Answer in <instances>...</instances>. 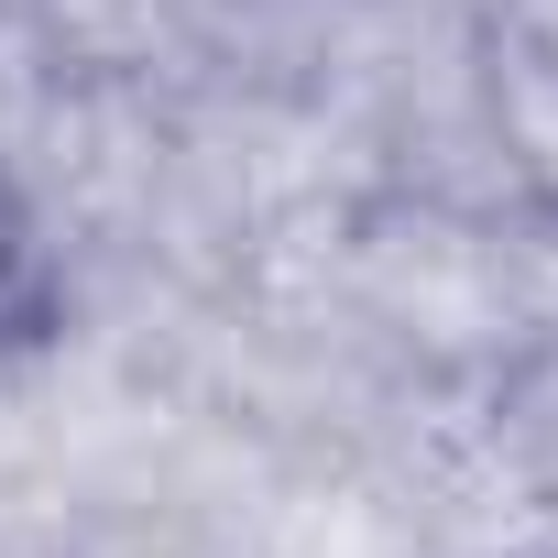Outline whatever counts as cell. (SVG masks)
I'll use <instances>...</instances> for the list:
<instances>
[{
  "mask_svg": "<svg viewBox=\"0 0 558 558\" xmlns=\"http://www.w3.org/2000/svg\"><path fill=\"white\" fill-rule=\"evenodd\" d=\"M471 88L504 175L558 219V0H493L471 45Z\"/></svg>",
  "mask_w": 558,
  "mask_h": 558,
  "instance_id": "1",
  "label": "cell"
},
{
  "mask_svg": "<svg viewBox=\"0 0 558 558\" xmlns=\"http://www.w3.org/2000/svg\"><path fill=\"white\" fill-rule=\"evenodd\" d=\"M0 286H12V219H0Z\"/></svg>",
  "mask_w": 558,
  "mask_h": 558,
  "instance_id": "2",
  "label": "cell"
}]
</instances>
